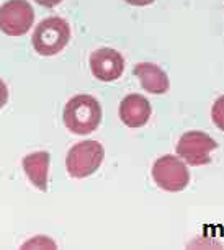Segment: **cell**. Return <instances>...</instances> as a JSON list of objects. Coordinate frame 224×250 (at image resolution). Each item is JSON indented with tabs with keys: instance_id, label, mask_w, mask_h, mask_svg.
Segmentation results:
<instances>
[{
	"instance_id": "6da1fadb",
	"label": "cell",
	"mask_w": 224,
	"mask_h": 250,
	"mask_svg": "<svg viewBox=\"0 0 224 250\" xmlns=\"http://www.w3.org/2000/svg\"><path fill=\"white\" fill-rule=\"evenodd\" d=\"M63 120L66 128L74 134H90L100 126L102 106L92 95H77L67 102Z\"/></svg>"
},
{
	"instance_id": "7a4b0ae2",
	"label": "cell",
	"mask_w": 224,
	"mask_h": 250,
	"mask_svg": "<svg viewBox=\"0 0 224 250\" xmlns=\"http://www.w3.org/2000/svg\"><path fill=\"white\" fill-rule=\"evenodd\" d=\"M31 40L38 54L54 56L67 46L70 40V26L61 17L46 18L36 26Z\"/></svg>"
},
{
	"instance_id": "3957f363",
	"label": "cell",
	"mask_w": 224,
	"mask_h": 250,
	"mask_svg": "<svg viewBox=\"0 0 224 250\" xmlns=\"http://www.w3.org/2000/svg\"><path fill=\"white\" fill-rule=\"evenodd\" d=\"M105 157L103 146L97 141H82L70 147L66 157V167L69 175L75 178H85L93 175L100 168Z\"/></svg>"
},
{
	"instance_id": "277c9868",
	"label": "cell",
	"mask_w": 224,
	"mask_h": 250,
	"mask_svg": "<svg viewBox=\"0 0 224 250\" xmlns=\"http://www.w3.org/2000/svg\"><path fill=\"white\" fill-rule=\"evenodd\" d=\"M152 178L157 187L165 191H182L190 183V172L182 160L175 155H162L152 165Z\"/></svg>"
},
{
	"instance_id": "5b68a950",
	"label": "cell",
	"mask_w": 224,
	"mask_h": 250,
	"mask_svg": "<svg viewBox=\"0 0 224 250\" xmlns=\"http://www.w3.org/2000/svg\"><path fill=\"white\" fill-rule=\"evenodd\" d=\"M218 149V143L202 131H188L179 139L177 154L190 165H206L211 162V152Z\"/></svg>"
},
{
	"instance_id": "8992f818",
	"label": "cell",
	"mask_w": 224,
	"mask_h": 250,
	"mask_svg": "<svg viewBox=\"0 0 224 250\" xmlns=\"http://www.w3.org/2000/svg\"><path fill=\"white\" fill-rule=\"evenodd\" d=\"M35 21V12L26 0H8L0 7V30L8 36L28 33Z\"/></svg>"
},
{
	"instance_id": "52a82bcc",
	"label": "cell",
	"mask_w": 224,
	"mask_h": 250,
	"mask_svg": "<svg viewBox=\"0 0 224 250\" xmlns=\"http://www.w3.org/2000/svg\"><path fill=\"white\" fill-rule=\"evenodd\" d=\"M90 69L95 79L103 80V82H113L120 79L125 70V59L116 49L100 48L90 56Z\"/></svg>"
},
{
	"instance_id": "ba28073f",
	"label": "cell",
	"mask_w": 224,
	"mask_h": 250,
	"mask_svg": "<svg viewBox=\"0 0 224 250\" xmlns=\"http://www.w3.org/2000/svg\"><path fill=\"white\" fill-rule=\"evenodd\" d=\"M151 103L146 97L133 93L123 98L120 105V118L130 128H141L151 118Z\"/></svg>"
},
{
	"instance_id": "9c48e42d",
	"label": "cell",
	"mask_w": 224,
	"mask_h": 250,
	"mask_svg": "<svg viewBox=\"0 0 224 250\" xmlns=\"http://www.w3.org/2000/svg\"><path fill=\"white\" fill-rule=\"evenodd\" d=\"M134 75L139 79L142 88L149 93L160 95V93H165L170 87L167 74L156 64L139 62L134 67Z\"/></svg>"
},
{
	"instance_id": "30bf717a",
	"label": "cell",
	"mask_w": 224,
	"mask_h": 250,
	"mask_svg": "<svg viewBox=\"0 0 224 250\" xmlns=\"http://www.w3.org/2000/svg\"><path fill=\"white\" fill-rule=\"evenodd\" d=\"M23 170L26 177L41 191L47 190V170H49V154L45 150L28 154L23 159Z\"/></svg>"
},
{
	"instance_id": "8fae6325",
	"label": "cell",
	"mask_w": 224,
	"mask_h": 250,
	"mask_svg": "<svg viewBox=\"0 0 224 250\" xmlns=\"http://www.w3.org/2000/svg\"><path fill=\"white\" fill-rule=\"evenodd\" d=\"M211 118H213V123L218 126L219 129L224 131V95L219 97L213 105V110H211Z\"/></svg>"
},
{
	"instance_id": "7c38bea8",
	"label": "cell",
	"mask_w": 224,
	"mask_h": 250,
	"mask_svg": "<svg viewBox=\"0 0 224 250\" xmlns=\"http://www.w3.org/2000/svg\"><path fill=\"white\" fill-rule=\"evenodd\" d=\"M7 102H8V88L3 83V80L0 79V110L7 105Z\"/></svg>"
},
{
	"instance_id": "4fadbf2b",
	"label": "cell",
	"mask_w": 224,
	"mask_h": 250,
	"mask_svg": "<svg viewBox=\"0 0 224 250\" xmlns=\"http://www.w3.org/2000/svg\"><path fill=\"white\" fill-rule=\"evenodd\" d=\"M36 2L43 7H56V5H59L63 0H36Z\"/></svg>"
},
{
	"instance_id": "5bb4252c",
	"label": "cell",
	"mask_w": 224,
	"mask_h": 250,
	"mask_svg": "<svg viewBox=\"0 0 224 250\" xmlns=\"http://www.w3.org/2000/svg\"><path fill=\"white\" fill-rule=\"evenodd\" d=\"M128 3L131 5H136V7H144V5H151L154 0H126Z\"/></svg>"
}]
</instances>
